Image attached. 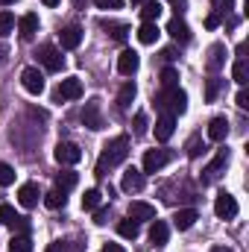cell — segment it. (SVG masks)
I'll use <instances>...</instances> for the list:
<instances>
[{
    "instance_id": "cell-1",
    "label": "cell",
    "mask_w": 249,
    "mask_h": 252,
    "mask_svg": "<svg viewBox=\"0 0 249 252\" xmlns=\"http://www.w3.org/2000/svg\"><path fill=\"white\" fill-rule=\"evenodd\" d=\"M126 156H129V138L126 135H118L115 141H109L103 147V156L97 161V176H106V170L115 167V164H121Z\"/></svg>"
},
{
    "instance_id": "cell-2",
    "label": "cell",
    "mask_w": 249,
    "mask_h": 252,
    "mask_svg": "<svg viewBox=\"0 0 249 252\" xmlns=\"http://www.w3.org/2000/svg\"><path fill=\"white\" fill-rule=\"evenodd\" d=\"M158 106L161 109H167V115H185L187 109V94L182 88H164L161 94H158Z\"/></svg>"
},
{
    "instance_id": "cell-3",
    "label": "cell",
    "mask_w": 249,
    "mask_h": 252,
    "mask_svg": "<svg viewBox=\"0 0 249 252\" xmlns=\"http://www.w3.org/2000/svg\"><path fill=\"white\" fill-rule=\"evenodd\" d=\"M38 62L44 64L47 70L59 73L64 67V56H62V50H56L53 44H41V47H38Z\"/></svg>"
},
{
    "instance_id": "cell-4",
    "label": "cell",
    "mask_w": 249,
    "mask_h": 252,
    "mask_svg": "<svg viewBox=\"0 0 249 252\" xmlns=\"http://www.w3.org/2000/svg\"><path fill=\"white\" fill-rule=\"evenodd\" d=\"M214 214H217L220 220H232V217H238V199H235L229 190L217 193V199H214Z\"/></svg>"
},
{
    "instance_id": "cell-5",
    "label": "cell",
    "mask_w": 249,
    "mask_h": 252,
    "mask_svg": "<svg viewBox=\"0 0 249 252\" xmlns=\"http://www.w3.org/2000/svg\"><path fill=\"white\" fill-rule=\"evenodd\" d=\"M53 156H56L59 164H79V161H82V150H79L73 141H59Z\"/></svg>"
},
{
    "instance_id": "cell-6",
    "label": "cell",
    "mask_w": 249,
    "mask_h": 252,
    "mask_svg": "<svg viewBox=\"0 0 249 252\" xmlns=\"http://www.w3.org/2000/svg\"><path fill=\"white\" fill-rule=\"evenodd\" d=\"M21 85H24L30 94L38 97V94L44 91V73H41L38 67H24V70H21Z\"/></svg>"
},
{
    "instance_id": "cell-7",
    "label": "cell",
    "mask_w": 249,
    "mask_h": 252,
    "mask_svg": "<svg viewBox=\"0 0 249 252\" xmlns=\"http://www.w3.org/2000/svg\"><path fill=\"white\" fill-rule=\"evenodd\" d=\"M53 97H56V100H79V97H82V79H79V76L62 79V85L56 88Z\"/></svg>"
},
{
    "instance_id": "cell-8",
    "label": "cell",
    "mask_w": 249,
    "mask_h": 252,
    "mask_svg": "<svg viewBox=\"0 0 249 252\" xmlns=\"http://www.w3.org/2000/svg\"><path fill=\"white\" fill-rule=\"evenodd\" d=\"M170 161V150H147L144 156V173H158Z\"/></svg>"
},
{
    "instance_id": "cell-9",
    "label": "cell",
    "mask_w": 249,
    "mask_h": 252,
    "mask_svg": "<svg viewBox=\"0 0 249 252\" xmlns=\"http://www.w3.org/2000/svg\"><path fill=\"white\" fill-rule=\"evenodd\" d=\"M82 124L88 126L91 132L103 129V115H100V100H88L85 109H82Z\"/></svg>"
},
{
    "instance_id": "cell-10",
    "label": "cell",
    "mask_w": 249,
    "mask_h": 252,
    "mask_svg": "<svg viewBox=\"0 0 249 252\" xmlns=\"http://www.w3.org/2000/svg\"><path fill=\"white\" fill-rule=\"evenodd\" d=\"M144 185H147V173L138 170V167H126L121 188H124L126 193H132V190H144Z\"/></svg>"
},
{
    "instance_id": "cell-11",
    "label": "cell",
    "mask_w": 249,
    "mask_h": 252,
    "mask_svg": "<svg viewBox=\"0 0 249 252\" xmlns=\"http://www.w3.org/2000/svg\"><path fill=\"white\" fill-rule=\"evenodd\" d=\"M167 32H170V38H173L176 44H187V41H190V27H187L179 15L167 21Z\"/></svg>"
},
{
    "instance_id": "cell-12",
    "label": "cell",
    "mask_w": 249,
    "mask_h": 252,
    "mask_svg": "<svg viewBox=\"0 0 249 252\" xmlns=\"http://www.w3.org/2000/svg\"><path fill=\"white\" fill-rule=\"evenodd\" d=\"M226 164H229V150H220L217 156H214V161L205 167V176H202V182H214L223 170H226Z\"/></svg>"
},
{
    "instance_id": "cell-13",
    "label": "cell",
    "mask_w": 249,
    "mask_h": 252,
    "mask_svg": "<svg viewBox=\"0 0 249 252\" xmlns=\"http://www.w3.org/2000/svg\"><path fill=\"white\" fill-rule=\"evenodd\" d=\"M38 199H41V193H38V185H35V182H27V185L18 188V202H21L24 208H35Z\"/></svg>"
},
{
    "instance_id": "cell-14",
    "label": "cell",
    "mask_w": 249,
    "mask_h": 252,
    "mask_svg": "<svg viewBox=\"0 0 249 252\" xmlns=\"http://www.w3.org/2000/svg\"><path fill=\"white\" fill-rule=\"evenodd\" d=\"M138 67H141V56H138L135 50H124V53L118 56V70H121L124 76H132Z\"/></svg>"
},
{
    "instance_id": "cell-15",
    "label": "cell",
    "mask_w": 249,
    "mask_h": 252,
    "mask_svg": "<svg viewBox=\"0 0 249 252\" xmlns=\"http://www.w3.org/2000/svg\"><path fill=\"white\" fill-rule=\"evenodd\" d=\"M59 38H62V47H64V50H76V47L82 44V27H76V24L64 27L62 32H59Z\"/></svg>"
},
{
    "instance_id": "cell-16",
    "label": "cell",
    "mask_w": 249,
    "mask_h": 252,
    "mask_svg": "<svg viewBox=\"0 0 249 252\" xmlns=\"http://www.w3.org/2000/svg\"><path fill=\"white\" fill-rule=\"evenodd\" d=\"M173 129H176V118L173 115H161L158 121H156V141H170V135H173Z\"/></svg>"
},
{
    "instance_id": "cell-17",
    "label": "cell",
    "mask_w": 249,
    "mask_h": 252,
    "mask_svg": "<svg viewBox=\"0 0 249 252\" xmlns=\"http://www.w3.org/2000/svg\"><path fill=\"white\" fill-rule=\"evenodd\" d=\"M18 32H21V38L30 41V38L38 32V15H35V12H27V15L18 21Z\"/></svg>"
},
{
    "instance_id": "cell-18",
    "label": "cell",
    "mask_w": 249,
    "mask_h": 252,
    "mask_svg": "<svg viewBox=\"0 0 249 252\" xmlns=\"http://www.w3.org/2000/svg\"><path fill=\"white\" fill-rule=\"evenodd\" d=\"M208 138H211V141H226V138H229V121H226L223 115L211 118V124H208Z\"/></svg>"
},
{
    "instance_id": "cell-19",
    "label": "cell",
    "mask_w": 249,
    "mask_h": 252,
    "mask_svg": "<svg viewBox=\"0 0 249 252\" xmlns=\"http://www.w3.org/2000/svg\"><path fill=\"white\" fill-rule=\"evenodd\" d=\"M129 217L132 220H156V205H150V202H132L129 205Z\"/></svg>"
},
{
    "instance_id": "cell-20",
    "label": "cell",
    "mask_w": 249,
    "mask_h": 252,
    "mask_svg": "<svg viewBox=\"0 0 249 252\" xmlns=\"http://www.w3.org/2000/svg\"><path fill=\"white\" fill-rule=\"evenodd\" d=\"M167 238H170V226H167L164 220H153V226H150V241H153L156 247H164Z\"/></svg>"
},
{
    "instance_id": "cell-21",
    "label": "cell",
    "mask_w": 249,
    "mask_h": 252,
    "mask_svg": "<svg viewBox=\"0 0 249 252\" xmlns=\"http://www.w3.org/2000/svg\"><path fill=\"white\" fill-rule=\"evenodd\" d=\"M223 64H226V47H223V44H211L208 59H205V67H208V70H220Z\"/></svg>"
},
{
    "instance_id": "cell-22",
    "label": "cell",
    "mask_w": 249,
    "mask_h": 252,
    "mask_svg": "<svg viewBox=\"0 0 249 252\" xmlns=\"http://www.w3.org/2000/svg\"><path fill=\"white\" fill-rule=\"evenodd\" d=\"M199 220V214L193 211V208H182V211H176V217H173V226L179 229V232H187L193 223Z\"/></svg>"
},
{
    "instance_id": "cell-23",
    "label": "cell",
    "mask_w": 249,
    "mask_h": 252,
    "mask_svg": "<svg viewBox=\"0 0 249 252\" xmlns=\"http://www.w3.org/2000/svg\"><path fill=\"white\" fill-rule=\"evenodd\" d=\"M158 35H161V32H158V24H153V21H144L141 30H138V41H141V44H156Z\"/></svg>"
},
{
    "instance_id": "cell-24",
    "label": "cell",
    "mask_w": 249,
    "mask_h": 252,
    "mask_svg": "<svg viewBox=\"0 0 249 252\" xmlns=\"http://www.w3.org/2000/svg\"><path fill=\"white\" fill-rule=\"evenodd\" d=\"M76 182H79V176H76L73 170H62V173H56V190H62V193H67L70 188H76Z\"/></svg>"
},
{
    "instance_id": "cell-25",
    "label": "cell",
    "mask_w": 249,
    "mask_h": 252,
    "mask_svg": "<svg viewBox=\"0 0 249 252\" xmlns=\"http://www.w3.org/2000/svg\"><path fill=\"white\" fill-rule=\"evenodd\" d=\"M132 100H135V82H124L121 85V91H118V109H129L132 106Z\"/></svg>"
},
{
    "instance_id": "cell-26",
    "label": "cell",
    "mask_w": 249,
    "mask_h": 252,
    "mask_svg": "<svg viewBox=\"0 0 249 252\" xmlns=\"http://www.w3.org/2000/svg\"><path fill=\"white\" fill-rule=\"evenodd\" d=\"M161 12H164V9H161V3H158V0H144V9H141V18H144V21H153V24H156Z\"/></svg>"
},
{
    "instance_id": "cell-27",
    "label": "cell",
    "mask_w": 249,
    "mask_h": 252,
    "mask_svg": "<svg viewBox=\"0 0 249 252\" xmlns=\"http://www.w3.org/2000/svg\"><path fill=\"white\" fill-rule=\"evenodd\" d=\"M118 232H121V238L135 241V238H138V232H141V226H138V220L126 217V220H121V223H118Z\"/></svg>"
},
{
    "instance_id": "cell-28",
    "label": "cell",
    "mask_w": 249,
    "mask_h": 252,
    "mask_svg": "<svg viewBox=\"0 0 249 252\" xmlns=\"http://www.w3.org/2000/svg\"><path fill=\"white\" fill-rule=\"evenodd\" d=\"M223 85H226V79H220V76H211V79H205V100H208V103H214Z\"/></svg>"
},
{
    "instance_id": "cell-29",
    "label": "cell",
    "mask_w": 249,
    "mask_h": 252,
    "mask_svg": "<svg viewBox=\"0 0 249 252\" xmlns=\"http://www.w3.org/2000/svg\"><path fill=\"white\" fill-rule=\"evenodd\" d=\"M9 252H32L30 235H15V238L9 241Z\"/></svg>"
},
{
    "instance_id": "cell-30",
    "label": "cell",
    "mask_w": 249,
    "mask_h": 252,
    "mask_svg": "<svg viewBox=\"0 0 249 252\" xmlns=\"http://www.w3.org/2000/svg\"><path fill=\"white\" fill-rule=\"evenodd\" d=\"M232 79H235L238 85H247V79H249V64H247V59H238V62H235V67H232Z\"/></svg>"
},
{
    "instance_id": "cell-31",
    "label": "cell",
    "mask_w": 249,
    "mask_h": 252,
    "mask_svg": "<svg viewBox=\"0 0 249 252\" xmlns=\"http://www.w3.org/2000/svg\"><path fill=\"white\" fill-rule=\"evenodd\" d=\"M100 202H103V193H100L97 188L85 190V196H82V208H85V211H94Z\"/></svg>"
},
{
    "instance_id": "cell-32",
    "label": "cell",
    "mask_w": 249,
    "mask_h": 252,
    "mask_svg": "<svg viewBox=\"0 0 249 252\" xmlns=\"http://www.w3.org/2000/svg\"><path fill=\"white\" fill-rule=\"evenodd\" d=\"M161 85L164 88H179V70L176 67H164L161 70Z\"/></svg>"
},
{
    "instance_id": "cell-33",
    "label": "cell",
    "mask_w": 249,
    "mask_h": 252,
    "mask_svg": "<svg viewBox=\"0 0 249 252\" xmlns=\"http://www.w3.org/2000/svg\"><path fill=\"white\" fill-rule=\"evenodd\" d=\"M44 205L53 208V211H56V208H64V193L62 190H50V193H44Z\"/></svg>"
},
{
    "instance_id": "cell-34",
    "label": "cell",
    "mask_w": 249,
    "mask_h": 252,
    "mask_svg": "<svg viewBox=\"0 0 249 252\" xmlns=\"http://www.w3.org/2000/svg\"><path fill=\"white\" fill-rule=\"evenodd\" d=\"M21 214H15V208L12 205H6V202H0V223L3 226H15V220H18Z\"/></svg>"
},
{
    "instance_id": "cell-35",
    "label": "cell",
    "mask_w": 249,
    "mask_h": 252,
    "mask_svg": "<svg viewBox=\"0 0 249 252\" xmlns=\"http://www.w3.org/2000/svg\"><path fill=\"white\" fill-rule=\"evenodd\" d=\"M106 30H109V32H112V38H115V41H121V44H124L126 35H129V27H126V24H106Z\"/></svg>"
},
{
    "instance_id": "cell-36",
    "label": "cell",
    "mask_w": 249,
    "mask_h": 252,
    "mask_svg": "<svg viewBox=\"0 0 249 252\" xmlns=\"http://www.w3.org/2000/svg\"><path fill=\"white\" fill-rule=\"evenodd\" d=\"M12 30H15V15L3 9V12H0V35H9Z\"/></svg>"
},
{
    "instance_id": "cell-37",
    "label": "cell",
    "mask_w": 249,
    "mask_h": 252,
    "mask_svg": "<svg viewBox=\"0 0 249 252\" xmlns=\"http://www.w3.org/2000/svg\"><path fill=\"white\" fill-rule=\"evenodd\" d=\"M202 150H205L202 138H199V135H193V138L187 141V156H190V158H199V156H202Z\"/></svg>"
},
{
    "instance_id": "cell-38",
    "label": "cell",
    "mask_w": 249,
    "mask_h": 252,
    "mask_svg": "<svg viewBox=\"0 0 249 252\" xmlns=\"http://www.w3.org/2000/svg\"><path fill=\"white\" fill-rule=\"evenodd\" d=\"M12 182H15V170L6 161H0V188H9Z\"/></svg>"
},
{
    "instance_id": "cell-39",
    "label": "cell",
    "mask_w": 249,
    "mask_h": 252,
    "mask_svg": "<svg viewBox=\"0 0 249 252\" xmlns=\"http://www.w3.org/2000/svg\"><path fill=\"white\" fill-rule=\"evenodd\" d=\"M211 3H214V12L217 15H226V12L235 9V0H211Z\"/></svg>"
},
{
    "instance_id": "cell-40",
    "label": "cell",
    "mask_w": 249,
    "mask_h": 252,
    "mask_svg": "<svg viewBox=\"0 0 249 252\" xmlns=\"http://www.w3.org/2000/svg\"><path fill=\"white\" fill-rule=\"evenodd\" d=\"M144 132H147V115H144V112H138V115H135V135L141 138Z\"/></svg>"
},
{
    "instance_id": "cell-41",
    "label": "cell",
    "mask_w": 249,
    "mask_h": 252,
    "mask_svg": "<svg viewBox=\"0 0 249 252\" xmlns=\"http://www.w3.org/2000/svg\"><path fill=\"white\" fill-rule=\"evenodd\" d=\"M94 3H97L100 9H109V12H112V9H121V6H124V0H94Z\"/></svg>"
},
{
    "instance_id": "cell-42",
    "label": "cell",
    "mask_w": 249,
    "mask_h": 252,
    "mask_svg": "<svg viewBox=\"0 0 249 252\" xmlns=\"http://www.w3.org/2000/svg\"><path fill=\"white\" fill-rule=\"evenodd\" d=\"M235 103H238V109H249V91L247 88L238 91V100H235Z\"/></svg>"
},
{
    "instance_id": "cell-43",
    "label": "cell",
    "mask_w": 249,
    "mask_h": 252,
    "mask_svg": "<svg viewBox=\"0 0 249 252\" xmlns=\"http://www.w3.org/2000/svg\"><path fill=\"white\" fill-rule=\"evenodd\" d=\"M220 18H223V15H217V12H211V15L205 18V27H208V30H214V27H220Z\"/></svg>"
},
{
    "instance_id": "cell-44",
    "label": "cell",
    "mask_w": 249,
    "mask_h": 252,
    "mask_svg": "<svg viewBox=\"0 0 249 252\" xmlns=\"http://www.w3.org/2000/svg\"><path fill=\"white\" fill-rule=\"evenodd\" d=\"M106 217H109V208H100V211L94 214V223H97V226H103V223H106Z\"/></svg>"
},
{
    "instance_id": "cell-45",
    "label": "cell",
    "mask_w": 249,
    "mask_h": 252,
    "mask_svg": "<svg viewBox=\"0 0 249 252\" xmlns=\"http://www.w3.org/2000/svg\"><path fill=\"white\" fill-rule=\"evenodd\" d=\"M100 252H126V250H124V247H118V244H106Z\"/></svg>"
},
{
    "instance_id": "cell-46",
    "label": "cell",
    "mask_w": 249,
    "mask_h": 252,
    "mask_svg": "<svg viewBox=\"0 0 249 252\" xmlns=\"http://www.w3.org/2000/svg\"><path fill=\"white\" fill-rule=\"evenodd\" d=\"M161 56H164L167 62H173V59H176V50H173V47H167V50H161Z\"/></svg>"
},
{
    "instance_id": "cell-47",
    "label": "cell",
    "mask_w": 249,
    "mask_h": 252,
    "mask_svg": "<svg viewBox=\"0 0 249 252\" xmlns=\"http://www.w3.org/2000/svg\"><path fill=\"white\" fill-rule=\"evenodd\" d=\"M44 252H64V244H50Z\"/></svg>"
},
{
    "instance_id": "cell-48",
    "label": "cell",
    "mask_w": 249,
    "mask_h": 252,
    "mask_svg": "<svg viewBox=\"0 0 249 252\" xmlns=\"http://www.w3.org/2000/svg\"><path fill=\"white\" fill-rule=\"evenodd\" d=\"M85 3H88V0H73V6H76V9H85Z\"/></svg>"
},
{
    "instance_id": "cell-49",
    "label": "cell",
    "mask_w": 249,
    "mask_h": 252,
    "mask_svg": "<svg viewBox=\"0 0 249 252\" xmlns=\"http://www.w3.org/2000/svg\"><path fill=\"white\" fill-rule=\"evenodd\" d=\"M41 3H44V6H59L62 0H41Z\"/></svg>"
},
{
    "instance_id": "cell-50",
    "label": "cell",
    "mask_w": 249,
    "mask_h": 252,
    "mask_svg": "<svg viewBox=\"0 0 249 252\" xmlns=\"http://www.w3.org/2000/svg\"><path fill=\"white\" fill-rule=\"evenodd\" d=\"M211 252H232L229 247H211Z\"/></svg>"
},
{
    "instance_id": "cell-51",
    "label": "cell",
    "mask_w": 249,
    "mask_h": 252,
    "mask_svg": "<svg viewBox=\"0 0 249 252\" xmlns=\"http://www.w3.org/2000/svg\"><path fill=\"white\" fill-rule=\"evenodd\" d=\"M9 3H15V0H0V6H9Z\"/></svg>"
},
{
    "instance_id": "cell-52",
    "label": "cell",
    "mask_w": 249,
    "mask_h": 252,
    "mask_svg": "<svg viewBox=\"0 0 249 252\" xmlns=\"http://www.w3.org/2000/svg\"><path fill=\"white\" fill-rule=\"evenodd\" d=\"M132 3H144V0H132Z\"/></svg>"
},
{
    "instance_id": "cell-53",
    "label": "cell",
    "mask_w": 249,
    "mask_h": 252,
    "mask_svg": "<svg viewBox=\"0 0 249 252\" xmlns=\"http://www.w3.org/2000/svg\"><path fill=\"white\" fill-rule=\"evenodd\" d=\"M170 3H176V0H170Z\"/></svg>"
}]
</instances>
